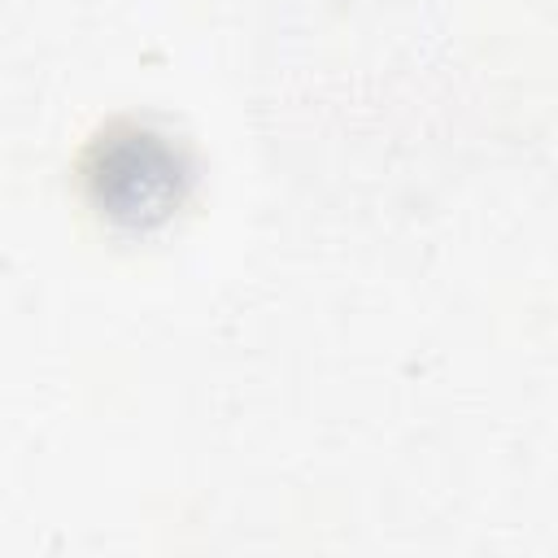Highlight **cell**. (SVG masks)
Listing matches in <instances>:
<instances>
[{"instance_id": "6da1fadb", "label": "cell", "mask_w": 558, "mask_h": 558, "mask_svg": "<svg viewBox=\"0 0 558 558\" xmlns=\"http://www.w3.org/2000/svg\"><path fill=\"white\" fill-rule=\"evenodd\" d=\"M183 161L179 153L140 126L109 131L96 140L92 161H87V183L96 205L118 218V222H157L179 205L183 187Z\"/></svg>"}]
</instances>
